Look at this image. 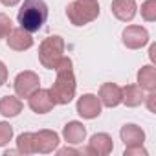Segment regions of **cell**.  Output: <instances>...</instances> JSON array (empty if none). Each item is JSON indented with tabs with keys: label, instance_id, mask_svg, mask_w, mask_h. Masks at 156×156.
I'll return each instance as SVG.
<instances>
[{
	"label": "cell",
	"instance_id": "83f0119b",
	"mask_svg": "<svg viewBox=\"0 0 156 156\" xmlns=\"http://www.w3.org/2000/svg\"><path fill=\"white\" fill-rule=\"evenodd\" d=\"M0 2H2L4 6H8V8H13V6H17L20 0H0Z\"/></svg>",
	"mask_w": 156,
	"mask_h": 156
},
{
	"label": "cell",
	"instance_id": "e0dca14e",
	"mask_svg": "<svg viewBox=\"0 0 156 156\" xmlns=\"http://www.w3.org/2000/svg\"><path fill=\"white\" fill-rule=\"evenodd\" d=\"M138 87L141 90L147 92H154L156 90V68L152 64L141 66L138 72Z\"/></svg>",
	"mask_w": 156,
	"mask_h": 156
},
{
	"label": "cell",
	"instance_id": "603a6c76",
	"mask_svg": "<svg viewBox=\"0 0 156 156\" xmlns=\"http://www.w3.org/2000/svg\"><path fill=\"white\" fill-rule=\"evenodd\" d=\"M147 149L143 145H132V147H125L123 156H147Z\"/></svg>",
	"mask_w": 156,
	"mask_h": 156
},
{
	"label": "cell",
	"instance_id": "30bf717a",
	"mask_svg": "<svg viewBox=\"0 0 156 156\" xmlns=\"http://www.w3.org/2000/svg\"><path fill=\"white\" fill-rule=\"evenodd\" d=\"M28 105H30V108H31L35 114H46V112H50V110L55 107L53 98H51L50 90H46V88L35 90V92L28 98Z\"/></svg>",
	"mask_w": 156,
	"mask_h": 156
},
{
	"label": "cell",
	"instance_id": "5b68a950",
	"mask_svg": "<svg viewBox=\"0 0 156 156\" xmlns=\"http://www.w3.org/2000/svg\"><path fill=\"white\" fill-rule=\"evenodd\" d=\"M13 87H15V94L19 98H30L35 90L41 88V79H39V75L35 72L24 70L15 77Z\"/></svg>",
	"mask_w": 156,
	"mask_h": 156
},
{
	"label": "cell",
	"instance_id": "3957f363",
	"mask_svg": "<svg viewBox=\"0 0 156 156\" xmlns=\"http://www.w3.org/2000/svg\"><path fill=\"white\" fill-rule=\"evenodd\" d=\"M66 17L73 26H85L99 17L98 0H73L66 6Z\"/></svg>",
	"mask_w": 156,
	"mask_h": 156
},
{
	"label": "cell",
	"instance_id": "7a4b0ae2",
	"mask_svg": "<svg viewBox=\"0 0 156 156\" xmlns=\"http://www.w3.org/2000/svg\"><path fill=\"white\" fill-rule=\"evenodd\" d=\"M17 20L22 30L28 33L39 31L44 22L48 20V6L44 0H24V4L19 9Z\"/></svg>",
	"mask_w": 156,
	"mask_h": 156
},
{
	"label": "cell",
	"instance_id": "d6986e66",
	"mask_svg": "<svg viewBox=\"0 0 156 156\" xmlns=\"http://www.w3.org/2000/svg\"><path fill=\"white\" fill-rule=\"evenodd\" d=\"M17 151L20 154H35V149H33V132H22L17 138Z\"/></svg>",
	"mask_w": 156,
	"mask_h": 156
},
{
	"label": "cell",
	"instance_id": "52a82bcc",
	"mask_svg": "<svg viewBox=\"0 0 156 156\" xmlns=\"http://www.w3.org/2000/svg\"><path fill=\"white\" fill-rule=\"evenodd\" d=\"M121 41L129 50H140L149 42V31L143 26H127L121 33Z\"/></svg>",
	"mask_w": 156,
	"mask_h": 156
},
{
	"label": "cell",
	"instance_id": "5bb4252c",
	"mask_svg": "<svg viewBox=\"0 0 156 156\" xmlns=\"http://www.w3.org/2000/svg\"><path fill=\"white\" fill-rule=\"evenodd\" d=\"M99 101L101 105L114 108L121 103V87H118L116 83H105L99 88Z\"/></svg>",
	"mask_w": 156,
	"mask_h": 156
},
{
	"label": "cell",
	"instance_id": "44dd1931",
	"mask_svg": "<svg viewBox=\"0 0 156 156\" xmlns=\"http://www.w3.org/2000/svg\"><path fill=\"white\" fill-rule=\"evenodd\" d=\"M13 138V127L6 121H0V147H6Z\"/></svg>",
	"mask_w": 156,
	"mask_h": 156
},
{
	"label": "cell",
	"instance_id": "ac0fdd59",
	"mask_svg": "<svg viewBox=\"0 0 156 156\" xmlns=\"http://www.w3.org/2000/svg\"><path fill=\"white\" fill-rule=\"evenodd\" d=\"M22 112V101L19 96H4L0 99V114L4 118H15Z\"/></svg>",
	"mask_w": 156,
	"mask_h": 156
},
{
	"label": "cell",
	"instance_id": "ba28073f",
	"mask_svg": "<svg viewBox=\"0 0 156 156\" xmlns=\"http://www.w3.org/2000/svg\"><path fill=\"white\" fill-rule=\"evenodd\" d=\"M114 151V143H112V138L107 134V132H98L90 138L88 145L85 147V154H90V156H107Z\"/></svg>",
	"mask_w": 156,
	"mask_h": 156
},
{
	"label": "cell",
	"instance_id": "2e32d148",
	"mask_svg": "<svg viewBox=\"0 0 156 156\" xmlns=\"http://www.w3.org/2000/svg\"><path fill=\"white\" fill-rule=\"evenodd\" d=\"M143 101H145V94L138 85H127L121 88V103L125 107L134 108V107H140Z\"/></svg>",
	"mask_w": 156,
	"mask_h": 156
},
{
	"label": "cell",
	"instance_id": "cb8c5ba5",
	"mask_svg": "<svg viewBox=\"0 0 156 156\" xmlns=\"http://www.w3.org/2000/svg\"><path fill=\"white\" fill-rule=\"evenodd\" d=\"M57 151V154L59 156H79L81 154V151H77V149H73V147H62V149H55Z\"/></svg>",
	"mask_w": 156,
	"mask_h": 156
},
{
	"label": "cell",
	"instance_id": "9c48e42d",
	"mask_svg": "<svg viewBox=\"0 0 156 156\" xmlns=\"http://www.w3.org/2000/svg\"><path fill=\"white\" fill-rule=\"evenodd\" d=\"M77 114L83 119H94L101 114V101L94 94H85L77 99Z\"/></svg>",
	"mask_w": 156,
	"mask_h": 156
},
{
	"label": "cell",
	"instance_id": "8992f818",
	"mask_svg": "<svg viewBox=\"0 0 156 156\" xmlns=\"http://www.w3.org/2000/svg\"><path fill=\"white\" fill-rule=\"evenodd\" d=\"M59 147V134L55 130L42 129L39 132H33V149L41 154H50Z\"/></svg>",
	"mask_w": 156,
	"mask_h": 156
},
{
	"label": "cell",
	"instance_id": "8fae6325",
	"mask_svg": "<svg viewBox=\"0 0 156 156\" xmlns=\"http://www.w3.org/2000/svg\"><path fill=\"white\" fill-rule=\"evenodd\" d=\"M112 15L121 20V22H130L136 17L138 6H136V0H112L110 4Z\"/></svg>",
	"mask_w": 156,
	"mask_h": 156
},
{
	"label": "cell",
	"instance_id": "7402d4cb",
	"mask_svg": "<svg viewBox=\"0 0 156 156\" xmlns=\"http://www.w3.org/2000/svg\"><path fill=\"white\" fill-rule=\"evenodd\" d=\"M13 30V22L6 13H0V39H6Z\"/></svg>",
	"mask_w": 156,
	"mask_h": 156
},
{
	"label": "cell",
	"instance_id": "7c38bea8",
	"mask_svg": "<svg viewBox=\"0 0 156 156\" xmlns=\"http://www.w3.org/2000/svg\"><path fill=\"white\" fill-rule=\"evenodd\" d=\"M8 41V46L15 51H24V50H30L33 46V37L31 33H28L26 30L22 28H17V30H11L9 35L6 37Z\"/></svg>",
	"mask_w": 156,
	"mask_h": 156
},
{
	"label": "cell",
	"instance_id": "277c9868",
	"mask_svg": "<svg viewBox=\"0 0 156 156\" xmlns=\"http://www.w3.org/2000/svg\"><path fill=\"white\" fill-rule=\"evenodd\" d=\"M64 57V39L61 35L46 37L39 46V61L44 68L55 70L59 61Z\"/></svg>",
	"mask_w": 156,
	"mask_h": 156
},
{
	"label": "cell",
	"instance_id": "ffe728a7",
	"mask_svg": "<svg viewBox=\"0 0 156 156\" xmlns=\"http://www.w3.org/2000/svg\"><path fill=\"white\" fill-rule=\"evenodd\" d=\"M141 19L147 22L156 20V0H145L141 4Z\"/></svg>",
	"mask_w": 156,
	"mask_h": 156
},
{
	"label": "cell",
	"instance_id": "4fadbf2b",
	"mask_svg": "<svg viewBox=\"0 0 156 156\" xmlns=\"http://www.w3.org/2000/svg\"><path fill=\"white\" fill-rule=\"evenodd\" d=\"M62 138L68 145H79L87 138V127L81 121H68L62 129Z\"/></svg>",
	"mask_w": 156,
	"mask_h": 156
},
{
	"label": "cell",
	"instance_id": "6da1fadb",
	"mask_svg": "<svg viewBox=\"0 0 156 156\" xmlns=\"http://www.w3.org/2000/svg\"><path fill=\"white\" fill-rule=\"evenodd\" d=\"M75 75H73V62L70 57H62L55 66V81L51 85L50 94L55 105H68L75 98Z\"/></svg>",
	"mask_w": 156,
	"mask_h": 156
},
{
	"label": "cell",
	"instance_id": "9a60e30c",
	"mask_svg": "<svg viewBox=\"0 0 156 156\" xmlns=\"http://www.w3.org/2000/svg\"><path fill=\"white\" fill-rule=\"evenodd\" d=\"M119 138L125 143V147H132V145H143L145 141V132L141 127L134 125V123H127L121 127L119 130Z\"/></svg>",
	"mask_w": 156,
	"mask_h": 156
},
{
	"label": "cell",
	"instance_id": "d4e9b609",
	"mask_svg": "<svg viewBox=\"0 0 156 156\" xmlns=\"http://www.w3.org/2000/svg\"><path fill=\"white\" fill-rule=\"evenodd\" d=\"M6 81H8V68H6V64L2 61H0V87L6 85Z\"/></svg>",
	"mask_w": 156,
	"mask_h": 156
},
{
	"label": "cell",
	"instance_id": "4316f807",
	"mask_svg": "<svg viewBox=\"0 0 156 156\" xmlns=\"http://www.w3.org/2000/svg\"><path fill=\"white\" fill-rule=\"evenodd\" d=\"M149 57H151L152 62L156 61V44H151V48H149Z\"/></svg>",
	"mask_w": 156,
	"mask_h": 156
},
{
	"label": "cell",
	"instance_id": "484cf974",
	"mask_svg": "<svg viewBox=\"0 0 156 156\" xmlns=\"http://www.w3.org/2000/svg\"><path fill=\"white\" fill-rule=\"evenodd\" d=\"M145 99H147V107H149V110L154 114V112H156V107H154V99H156V94H154V92H151V94H149Z\"/></svg>",
	"mask_w": 156,
	"mask_h": 156
}]
</instances>
